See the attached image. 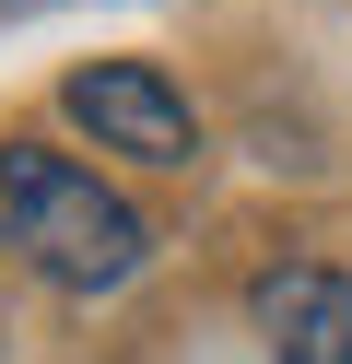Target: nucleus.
<instances>
[{
	"label": "nucleus",
	"mask_w": 352,
	"mask_h": 364,
	"mask_svg": "<svg viewBox=\"0 0 352 364\" xmlns=\"http://www.w3.org/2000/svg\"><path fill=\"white\" fill-rule=\"evenodd\" d=\"M258 329H270V364H352V270H258Z\"/></svg>",
	"instance_id": "obj_3"
},
{
	"label": "nucleus",
	"mask_w": 352,
	"mask_h": 364,
	"mask_svg": "<svg viewBox=\"0 0 352 364\" xmlns=\"http://www.w3.org/2000/svg\"><path fill=\"white\" fill-rule=\"evenodd\" d=\"M0 235H12L47 282H70V294H117L153 259L141 212L94 165H70V153H47V141H0Z\"/></svg>",
	"instance_id": "obj_1"
},
{
	"label": "nucleus",
	"mask_w": 352,
	"mask_h": 364,
	"mask_svg": "<svg viewBox=\"0 0 352 364\" xmlns=\"http://www.w3.org/2000/svg\"><path fill=\"white\" fill-rule=\"evenodd\" d=\"M59 106L106 153H129V165H188V153H200V118H188V95L153 71V59H94V71L59 82Z\"/></svg>",
	"instance_id": "obj_2"
}]
</instances>
